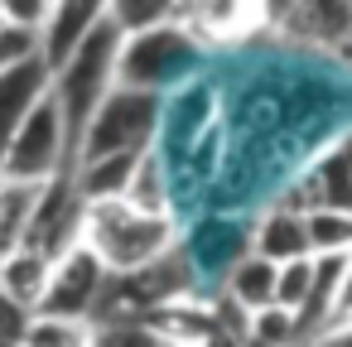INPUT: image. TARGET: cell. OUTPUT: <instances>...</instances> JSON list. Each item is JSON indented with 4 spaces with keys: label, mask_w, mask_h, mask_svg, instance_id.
Here are the masks:
<instances>
[{
    "label": "cell",
    "mask_w": 352,
    "mask_h": 347,
    "mask_svg": "<svg viewBox=\"0 0 352 347\" xmlns=\"http://www.w3.org/2000/svg\"><path fill=\"white\" fill-rule=\"evenodd\" d=\"M309 188H314V193H309L304 212H309V208H338V212H352V135L314 164Z\"/></svg>",
    "instance_id": "cell-12"
},
{
    "label": "cell",
    "mask_w": 352,
    "mask_h": 347,
    "mask_svg": "<svg viewBox=\"0 0 352 347\" xmlns=\"http://www.w3.org/2000/svg\"><path fill=\"white\" fill-rule=\"evenodd\" d=\"M246 347H265V342H246Z\"/></svg>",
    "instance_id": "cell-25"
},
{
    "label": "cell",
    "mask_w": 352,
    "mask_h": 347,
    "mask_svg": "<svg viewBox=\"0 0 352 347\" xmlns=\"http://www.w3.org/2000/svg\"><path fill=\"white\" fill-rule=\"evenodd\" d=\"M333 328H352V256H347V265H342V289H338ZM333 328H328V333H333Z\"/></svg>",
    "instance_id": "cell-22"
},
{
    "label": "cell",
    "mask_w": 352,
    "mask_h": 347,
    "mask_svg": "<svg viewBox=\"0 0 352 347\" xmlns=\"http://www.w3.org/2000/svg\"><path fill=\"white\" fill-rule=\"evenodd\" d=\"M164 188H169V179H164V155H160V145H155V150L140 155V164H135V174H131L121 203H131V208H140V212H155V217H169V193H164Z\"/></svg>",
    "instance_id": "cell-15"
},
{
    "label": "cell",
    "mask_w": 352,
    "mask_h": 347,
    "mask_svg": "<svg viewBox=\"0 0 352 347\" xmlns=\"http://www.w3.org/2000/svg\"><path fill=\"white\" fill-rule=\"evenodd\" d=\"M198 58V34L179 20H164L145 34H131L121 44V63H116V87H131V92H150V97H164Z\"/></svg>",
    "instance_id": "cell-4"
},
{
    "label": "cell",
    "mask_w": 352,
    "mask_h": 347,
    "mask_svg": "<svg viewBox=\"0 0 352 347\" xmlns=\"http://www.w3.org/2000/svg\"><path fill=\"white\" fill-rule=\"evenodd\" d=\"M49 275H54V260L39 256L34 246H20V251H10L6 260H0V294L34 318L44 294H49Z\"/></svg>",
    "instance_id": "cell-11"
},
{
    "label": "cell",
    "mask_w": 352,
    "mask_h": 347,
    "mask_svg": "<svg viewBox=\"0 0 352 347\" xmlns=\"http://www.w3.org/2000/svg\"><path fill=\"white\" fill-rule=\"evenodd\" d=\"M87 347H179L155 318H97L87 323Z\"/></svg>",
    "instance_id": "cell-13"
},
{
    "label": "cell",
    "mask_w": 352,
    "mask_h": 347,
    "mask_svg": "<svg viewBox=\"0 0 352 347\" xmlns=\"http://www.w3.org/2000/svg\"><path fill=\"white\" fill-rule=\"evenodd\" d=\"M251 256L270 260V265H289V260H309V236H304V212H294L289 203L270 208L256 227H251Z\"/></svg>",
    "instance_id": "cell-8"
},
{
    "label": "cell",
    "mask_w": 352,
    "mask_h": 347,
    "mask_svg": "<svg viewBox=\"0 0 352 347\" xmlns=\"http://www.w3.org/2000/svg\"><path fill=\"white\" fill-rule=\"evenodd\" d=\"M246 342H265V347H304L299 337V318L289 309H261L246 318Z\"/></svg>",
    "instance_id": "cell-17"
},
{
    "label": "cell",
    "mask_w": 352,
    "mask_h": 347,
    "mask_svg": "<svg viewBox=\"0 0 352 347\" xmlns=\"http://www.w3.org/2000/svg\"><path fill=\"white\" fill-rule=\"evenodd\" d=\"M304 236H309V256H352V212L338 208H309L304 212Z\"/></svg>",
    "instance_id": "cell-16"
},
{
    "label": "cell",
    "mask_w": 352,
    "mask_h": 347,
    "mask_svg": "<svg viewBox=\"0 0 352 347\" xmlns=\"http://www.w3.org/2000/svg\"><path fill=\"white\" fill-rule=\"evenodd\" d=\"M309 284H314V256H309V260L275 265V309H289V313H299V304H304Z\"/></svg>",
    "instance_id": "cell-19"
},
{
    "label": "cell",
    "mask_w": 352,
    "mask_h": 347,
    "mask_svg": "<svg viewBox=\"0 0 352 347\" xmlns=\"http://www.w3.org/2000/svg\"><path fill=\"white\" fill-rule=\"evenodd\" d=\"M309 347H352V328H333V333H323V337H314Z\"/></svg>",
    "instance_id": "cell-23"
},
{
    "label": "cell",
    "mask_w": 352,
    "mask_h": 347,
    "mask_svg": "<svg viewBox=\"0 0 352 347\" xmlns=\"http://www.w3.org/2000/svg\"><path fill=\"white\" fill-rule=\"evenodd\" d=\"M82 246L107 265L111 280H131V275L160 265L164 256H174L179 232H174V217H155V212H140L116 198V203L82 208Z\"/></svg>",
    "instance_id": "cell-1"
},
{
    "label": "cell",
    "mask_w": 352,
    "mask_h": 347,
    "mask_svg": "<svg viewBox=\"0 0 352 347\" xmlns=\"http://www.w3.org/2000/svg\"><path fill=\"white\" fill-rule=\"evenodd\" d=\"M121 44H126V34L116 30L111 10H107V15H102V25L78 44V54H73V58L49 78V97H54V102H58V111H63V126H68L73 150H78V140H82L87 121L97 116V107L116 92Z\"/></svg>",
    "instance_id": "cell-2"
},
{
    "label": "cell",
    "mask_w": 352,
    "mask_h": 347,
    "mask_svg": "<svg viewBox=\"0 0 352 347\" xmlns=\"http://www.w3.org/2000/svg\"><path fill=\"white\" fill-rule=\"evenodd\" d=\"M25 333H30V313L0 294V342H25Z\"/></svg>",
    "instance_id": "cell-21"
},
{
    "label": "cell",
    "mask_w": 352,
    "mask_h": 347,
    "mask_svg": "<svg viewBox=\"0 0 352 347\" xmlns=\"http://www.w3.org/2000/svg\"><path fill=\"white\" fill-rule=\"evenodd\" d=\"M338 58L352 68V25H347V34H342V44H338Z\"/></svg>",
    "instance_id": "cell-24"
},
{
    "label": "cell",
    "mask_w": 352,
    "mask_h": 347,
    "mask_svg": "<svg viewBox=\"0 0 352 347\" xmlns=\"http://www.w3.org/2000/svg\"><path fill=\"white\" fill-rule=\"evenodd\" d=\"M160 126H164V97L116 87L87 121V131L73 150V164L107 159V155H145L160 145Z\"/></svg>",
    "instance_id": "cell-3"
},
{
    "label": "cell",
    "mask_w": 352,
    "mask_h": 347,
    "mask_svg": "<svg viewBox=\"0 0 352 347\" xmlns=\"http://www.w3.org/2000/svg\"><path fill=\"white\" fill-rule=\"evenodd\" d=\"M107 15V0H58V5L44 10V25H39V58L49 68V78L78 54V44L102 25Z\"/></svg>",
    "instance_id": "cell-7"
},
{
    "label": "cell",
    "mask_w": 352,
    "mask_h": 347,
    "mask_svg": "<svg viewBox=\"0 0 352 347\" xmlns=\"http://www.w3.org/2000/svg\"><path fill=\"white\" fill-rule=\"evenodd\" d=\"M107 284H111V275H107V265L78 241L73 251H63L58 260H54V275H49V294H44V304H39V313L34 318H54V323H92V313H97V304H102V294H107Z\"/></svg>",
    "instance_id": "cell-6"
},
{
    "label": "cell",
    "mask_w": 352,
    "mask_h": 347,
    "mask_svg": "<svg viewBox=\"0 0 352 347\" xmlns=\"http://www.w3.org/2000/svg\"><path fill=\"white\" fill-rule=\"evenodd\" d=\"M222 299L232 309H241L246 318L261 313V309H270L275 304V265L261 260V256H251V251L232 256L227 270H222Z\"/></svg>",
    "instance_id": "cell-10"
},
{
    "label": "cell",
    "mask_w": 352,
    "mask_h": 347,
    "mask_svg": "<svg viewBox=\"0 0 352 347\" xmlns=\"http://www.w3.org/2000/svg\"><path fill=\"white\" fill-rule=\"evenodd\" d=\"M20 347H87L82 323H54V318H30V333Z\"/></svg>",
    "instance_id": "cell-20"
},
{
    "label": "cell",
    "mask_w": 352,
    "mask_h": 347,
    "mask_svg": "<svg viewBox=\"0 0 352 347\" xmlns=\"http://www.w3.org/2000/svg\"><path fill=\"white\" fill-rule=\"evenodd\" d=\"M25 63H44L39 58V30L34 25H20L0 10V73L10 68H25Z\"/></svg>",
    "instance_id": "cell-18"
},
{
    "label": "cell",
    "mask_w": 352,
    "mask_h": 347,
    "mask_svg": "<svg viewBox=\"0 0 352 347\" xmlns=\"http://www.w3.org/2000/svg\"><path fill=\"white\" fill-rule=\"evenodd\" d=\"M49 97V68L44 63H25L0 73V155H6L10 135L30 121V111Z\"/></svg>",
    "instance_id": "cell-9"
},
{
    "label": "cell",
    "mask_w": 352,
    "mask_h": 347,
    "mask_svg": "<svg viewBox=\"0 0 352 347\" xmlns=\"http://www.w3.org/2000/svg\"><path fill=\"white\" fill-rule=\"evenodd\" d=\"M73 169V140L63 126V111L54 97H44L30 121L10 135L6 155H0V183H25V188H44L49 179Z\"/></svg>",
    "instance_id": "cell-5"
},
{
    "label": "cell",
    "mask_w": 352,
    "mask_h": 347,
    "mask_svg": "<svg viewBox=\"0 0 352 347\" xmlns=\"http://www.w3.org/2000/svg\"><path fill=\"white\" fill-rule=\"evenodd\" d=\"M34 203H39V188H25V183H0V260L30 241Z\"/></svg>",
    "instance_id": "cell-14"
}]
</instances>
